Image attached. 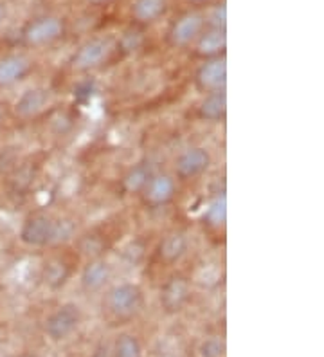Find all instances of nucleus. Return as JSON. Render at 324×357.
<instances>
[{"label": "nucleus", "instance_id": "nucleus-1", "mask_svg": "<svg viewBox=\"0 0 324 357\" xmlns=\"http://www.w3.org/2000/svg\"><path fill=\"white\" fill-rule=\"evenodd\" d=\"M65 33V22L54 15H42L31 18L26 26L22 27V44L27 47H43L54 44Z\"/></svg>", "mask_w": 324, "mask_h": 357}, {"label": "nucleus", "instance_id": "nucleus-2", "mask_svg": "<svg viewBox=\"0 0 324 357\" xmlns=\"http://www.w3.org/2000/svg\"><path fill=\"white\" fill-rule=\"evenodd\" d=\"M112 51L114 40L110 36H94V38L86 40L79 45L69 63L74 70L85 73V70H92L95 67L103 66Z\"/></svg>", "mask_w": 324, "mask_h": 357}, {"label": "nucleus", "instance_id": "nucleus-3", "mask_svg": "<svg viewBox=\"0 0 324 357\" xmlns=\"http://www.w3.org/2000/svg\"><path fill=\"white\" fill-rule=\"evenodd\" d=\"M20 242L29 248L56 244V220L47 215H31L20 227Z\"/></svg>", "mask_w": 324, "mask_h": 357}, {"label": "nucleus", "instance_id": "nucleus-4", "mask_svg": "<svg viewBox=\"0 0 324 357\" xmlns=\"http://www.w3.org/2000/svg\"><path fill=\"white\" fill-rule=\"evenodd\" d=\"M143 303V291L135 283H119L108 292L107 307L117 318H130L134 316Z\"/></svg>", "mask_w": 324, "mask_h": 357}, {"label": "nucleus", "instance_id": "nucleus-5", "mask_svg": "<svg viewBox=\"0 0 324 357\" xmlns=\"http://www.w3.org/2000/svg\"><path fill=\"white\" fill-rule=\"evenodd\" d=\"M79 323H82L79 307L76 303H65L49 316L47 323H45V331H47V335L51 340L61 341L69 337L78 328Z\"/></svg>", "mask_w": 324, "mask_h": 357}, {"label": "nucleus", "instance_id": "nucleus-6", "mask_svg": "<svg viewBox=\"0 0 324 357\" xmlns=\"http://www.w3.org/2000/svg\"><path fill=\"white\" fill-rule=\"evenodd\" d=\"M196 87L203 92L225 91L227 85V61L224 56L209 58L196 69L194 75Z\"/></svg>", "mask_w": 324, "mask_h": 357}, {"label": "nucleus", "instance_id": "nucleus-7", "mask_svg": "<svg viewBox=\"0 0 324 357\" xmlns=\"http://www.w3.org/2000/svg\"><path fill=\"white\" fill-rule=\"evenodd\" d=\"M203 29H206V17L202 13L193 11V13L182 15L169 29V42L177 47H184V45L193 44Z\"/></svg>", "mask_w": 324, "mask_h": 357}, {"label": "nucleus", "instance_id": "nucleus-8", "mask_svg": "<svg viewBox=\"0 0 324 357\" xmlns=\"http://www.w3.org/2000/svg\"><path fill=\"white\" fill-rule=\"evenodd\" d=\"M209 166H211V153L203 146H193L177 157L175 172L180 178H194L206 174Z\"/></svg>", "mask_w": 324, "mask_h": 357}, {"label": "nucleus", "instance_id": "nucleus-9", "mask_svg": "<svg viewBox=\"0 0 324 357\" xmlns=\"http://www.w3.org/2000/svg\"><path fill=\"white\" fill-rule=\"evenodd\" d=\"M191 296V283L186 276L175 275L160 289V303L168 312H178L184 309Z\"/></svg>", "mask_w": 324, "mask_h": 357}, {"label": "nucleus", "instance_id": "nucleus-10", "mask_svg": "<svg viewBox=\"0 0 324 357\" xmlns=\"http://www.w3.org/2000/svg\"><path fill=\"white\" fill-rule=\"evenodd\" d=\"M141 193H143V199L148 206L159 208V206H166L173 201V197L177 193V183L168 174L151 175Z\"/></svg>", "mask_w": 324, "mask_h": 357}, {"label": "nucleus", "instance_id": "nucleus-11", "mask_svg": "<svg viewBox=\"0 0 324 357\" xmlns=\"http://www.w3.org/2000/svg\"><path fill=\"white\" fill-rule=\"evenodd\" d=\"M33 70V60L26 54L13 52L0 58V87H11L22 82Z\"/></svg>", "mask_w": 324, "mask_h": 357}, {"label": "nucleus", "instance_id": "nucleus-12", "mask_svg": "<svg viewBox=\"0 0 324 357\" xmlns=\"http://www.w3.org/2000/svg\"><path fill=\"white\" fill-rule=\"evenodd\" d=\"M49 103H51V91L49 89H27L26 92H22L20 98L15 103V112H17L18 118H35V116H38L40 112L47 109Z\"/></svg>", "mask_w": 324, "mask_h": 357}, {"label": "nucleus", "instance_id": "nucleus-13", "mask_svg": "<svg viewBox=\"0 0 324 357\" xmlns=\"http://www.w3.org/2000/svg\"><path fill=\"white\" fill-rule=\"evenodd\" d=\"M112 278V266L103 258H92L82 271L79 282L86 292H98Z\"/></svg>", "mask_w": 324, "mask_h": 357}, {"label": "nucleus", "instance_id": "nucleus-14", "mask_svg": "<svg viewBox=\"0 0 324 357\" xmlns=\"http://www.w3.org/2000/svg\"><path fill=\"white\" fill-rule=\"evenodd\" d=\"M194 42H196V52L209 60V58L224 56L225 47H227V35H225V29L206 27Z\"/></svg>", "mask_w": 324, "mask_h": 357}, {"label": "nucleus", "instance_id": "nucleus-15", "mask_svg": "<svg viewBox=\"0 0 324 357\" xmlns=\"http://www.w3.org/2000/svg\"><path fill=\"white\" fill-rule=\"evenodd\" d=\"M200 119L206 121H224L227 116V94L225 91L208 92L199 107Z\"/></svg>", "mask_w": 324, "mask_h": 357}, {"label": "nucleus", "instance_id": "nucleus-16", "mask_svg": "<svg viewBox=\"0 0 324 357\" xmlns=\"http://www.w3.org/2000/svg\"><path fill=\"white\" fill-rule=\"evenodd\" d=\"M168 11V0H134L132 17L139 24H153Z\"/></svg>", "mask_w": 324, "mask_h": 357}, {"label": "nucleus", "instance_id": "nucleus-17", "mask_svg": "<svg viewBox=\"0 0 324 357\" xmlns=\"http://www.w3.org/2000/svg\"><path fill=\"white\" fill-rule=\"evenodd\" d=\"M187 248H190L187 236L180 231H175L160 242V257L168 264H177L187 253Z\"/></svg>", "mask_w": 324, "mask_h": 357}, {"label": "nucleus", "instance_id": "nucleus-18", "mask_svg": "<svg viewBox=\"0 0 324 357\" xmlns=\"http://www.w3.org/2000/svg\"><path fill=\"white\" fill-rule=\"evenodd\" d=\"M70 275H72V269L63 258H52L47 261L45 271H43V280L51 289H60L70 278Z\"/></svg>", "mask_w": 324, "mask_h": 357}, {"label": "nucleus", "instance_id": "nucleus-19", "mask_svg": "<svg viewBox=\"0 0 324 357\" xmlns=\"http://www.w3.org/2000/svg\"><path fill=\"white\" fill-rule=\"evenodd\" d=\"M203 220L213 227L225 226L227 222V197L225 193H220L209 201L208 208L203 211Z\"/></svg>", "mask_w": 324, "mask_h": 357}, {"label": "nucleus", "instance_id": "nucleus-20", "mask_svg": "<svg viewBox=\"0 0 324 357\" xmlns=\"http://www.w3.org/2000/svg\"><path fill=\"white\" fill-rule=\"evenodd\" d=\"M150 178H151L150 166H148L146 162H139V165H135L134 168L126 174L125 188L130 193H141Z\"/></svg>", "mask_w": 324, "mask_h": 357}, {"label": "nucleus", "instance_id": "nucleus-21", "mask_svg": "<svg viewBox=\"0 0 324 357\" xmlns=\"http://www.w3.org/2000/svg\"><path fill=\"white\" fill-rule=\"evenodd\" d=\"M114 357H143V349L135 335L123 334L117 337Z\"/></svg>", "mask_w": 324, "mask_h": 357}, {"label": "nucleus", "instance_id": "nucleus-22", "mask_svg": "<svg viewBox=\"0 0 324 357\" xmlns=\"http://www.w3.org/2000/svg\"><path fill=\"white\" fill-rule=\"evenodd\" d=\"M225 24H227V9H225V4L215 6L211 15L206 18V26L215 27V29H225Z\"/></svg>", "mask_w": 324, "mask_h": 357}, {"label": "nucleus", "instance_id": "nucleus-23", "mask_svg": "<svg viewBox=\"0 0 324 357\" xmlns=\"http://www.w3.org/2000/svg\"><path fill=\"white\" fill-rule=\"evenodd\" d=\"M225 350V344L220 340H208L202 344L200 354L202 357H220Z\"/></svg>", "mask_w": 324, "mask_h": 357}, {"label": "nucleus", "instance_id": "nucleus-24", "mask_svg": "<svg viewBox=\"0 0 324 357\" xmlns=\"http://www.w3.org/2000/svg\"><path fill=\"white\" fill-rule=\"evenodd\" d=\"M35 174L31 172L29 166H22L20 170H17V178H15V186L18 188V190H24V188L29 186L33 181H35Z\"/></svg>", "mask_w": 324, "mask_h": 357}, {"label": "nucleus", "instance_id": "nucleus-25", "mask_svg": "<svg viewBox=\"0 0 324 357\" xmlns=\"http://www.w3.org/2000/svg\"><path fill=\"white\" fill-rule=\"evenodd\" d=\"M6 18H8V6L0 0V26L6 22Z\"/></svg>", "mask_w": 324, "mask_h": 357}, {"label": "nucleus", "instance_id": "nucleus-26", "mask_svg": "<svg viewBox=\"0 0 324 357\" xmlns=\"http://www.w3.org/2000/svg\"><path fill=\"white\" fill-rule=\"evenodd\" d=\"M6 114H8V105L2 103V101H0V125H2V123H4Z\"/></svg>", "mask_w": 324, "mask_h": 357}, {"label": "nucleus", "instance_id": "nucleus-27", "mask_svg": "<svg viewBox=\"0 0 324 357\" xmlns=\"http://www.w3.org/2000/svg\"><path fill=\"white\" fill-rule=\"evenodd\" d=\"M191 2H209V0H191Z\"/></svg>", "mask_w": 324, "mask_h": 357}, {"label": "nucleus", "instance_id": "nucleus-28", "mask_svg": "<svg viewBox=\"0 0 324 357\" xmlns=\"http://www.w3.org/2000/svg\"><path fill=\"white\" fill-rule=\"evenodd\" d=\"M91 2H95V4H98V2H107V0H91Z\"/></svg>", "mask_w": 324, "mask_h": 357}]
</instances>
